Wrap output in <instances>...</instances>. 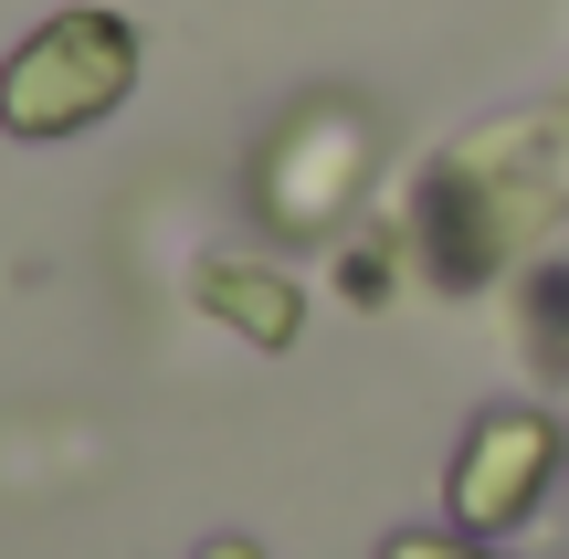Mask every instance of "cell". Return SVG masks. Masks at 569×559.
Listing matches in <instances>:
<instances>
[{"label":"cell","mask_w":569,"mask_h":559,"mask_svg":"<svg viewBox=\"0 0 569 559\" xmlns=\"http://www.w3.org/2000/svg\"><path fill=\"white\" fill-rule=\"evenodd\" d=\"M127 84H138V32L117 11H63L0 63V127L11 138H74V127L117 117Z\"/></svg>","instance_id":"6da1fadb"},{"label":"cell","mask_w":569,"mask_h":559,"mask_svg":"<svg viewBox=\"0 0 569 559\" xmlns=\"http://www.w3.org/2000/svg\"><path fill=\"white\" fill-rule=\"evenodd\" d=\"M201 307L222 317L232 338H253V349H296V328H306V286L274 274V264H211Z\"/></svg>","instance_id":"3957f363"},{"label":"cell","mask_w":569,"mask_h":559,"mask_svg":"<svg viewBox=\"0 0 569 559\" xmlns=\"http://www.w3.org/2000/svg\"><path fill=\"white\" fill-rule=\"evenodd\" d=\"M380 559H475V549H453V539H390Z\"/></svg>","instance_id":"277c9868"},{"label":"cell","mask_w":569,"mask_h":559,"mask_svg":"<svg viewBox=\"0 0 569 559\" xmlns=\"http://www.w3.org/2000/svg\"><path fill=\"white\" fill-rule=\"evenodd\" d=\"M201 559H264V549H253V539H211Z\"/></svg>","instance_id":"5b68a950"},{"label":"cell","mask_w":569,"mask_h":559,"mask_svg":"<svg viewBox=\"0 0 569 559\" xmlns=\"http://www.w3.org/2000/svg\"><path fill=\"white\" fill-rule=\"evenodd\" d=\"M538 476H549V433H538L528 412H496L486 433L453 455V518H465V528H507V518H528Z\"/></svg>","instance_id":"7a4b0ae2"}]
</instances>
